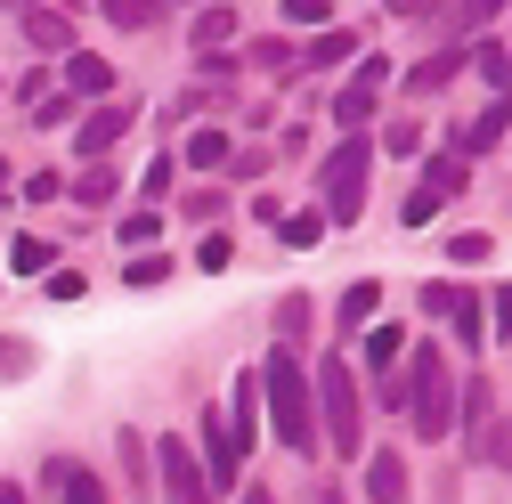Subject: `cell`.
Wrapping results in <instances>:
<instances>
[{
    "label": "cell",
    "mask_w": 512,
    "mask_h": 504,
    "mask_svg": "<svg viewBox=\"0 0 512 504\" xmlns=\"http://www.w3.org/2000/svg\"><path fill=\"white\" fill-rule=\"evenodd\" d=\"M114 448H122V480H131L139 496L155 488V456H147V431H114Z\"/></svg>",
    "instance_id": "cell-16"
},
{
    "label": "cell",
    "mask_w": 512,
    "mask_h": 504,
    "mask_svg": "<svg viewBox=\"0 0 512 504\" xmlns=\"http://www.w3.org/2000/svg\"><path fill=\"white\" fill-rule=\"evenodd\" d=\"M236 464H244V448L228 439V415L212 407L204 415V488H236Z\"/></svg>",
    "instance_id": "cell-7"
},
{
    "label": "cell",
    "mask_w": 512,
    "mask_h": 504,
    "mask_svg": "<svg viewBox=\"0 0 512 504\" xmlns=\"http://www.w3.org/2000/svg\"><path fill=\"white\" fill-rule=\"evenodd\" d=\"M220 41H236V9H228V0H220V9H196V49L220 57Z\"/></svg>",
    "instance_id": "cell-22"
},
{
    "label": "cell",
    "mask_w": 512,
    "mask_h": 504,
    "mask_svg": "<svg viewBox=\"0 0 512 504\" xmlns=\"http://www.w3.org/2000/svg\"><path fill=\"white\" fill-rule=\"evenodd\" d=\"M480 464L512 472V423H488V439H480Z\"/></svg>",
    "instance_id": "cell-31"
},
{
    "label": "cell",
    "mask_w": 512,
    "mask_h": 504,
    "mask_svg": "<svg viewBox=\"0 0 512 504\" xmlns=\"http://www.w3.org/2000/svg\"><path fill=\"white\" fill-rule=\"evenodd\" d=\"M334 0H285V25H326Z\"/></svg>",
    "instance_id": "cell-35"
},
{
    "label": "cell",
    "mask_w": 512,
    "mask_h": 504,
    "mask_svg": "<svg viewBox=\"0 0 512 504\" xmlns=\"http://www.w3.org/2000/svg\"><path fill=\"white\" fill-rule=\"evenodd\" d=\"M399 350H407V334H399V326H366V358H374V366H391Z\"/></svg>",
    "instance_id": "cell-30"
},
{
    "label": "cell",
    "mask_w": 512,
    "mask_h": 504,
    "mask_svg": "<svg viewBox=\"0 0 512 504\" xmlns=\"http://www.w3.org/2000/svg\"><path fill=\"white\" fill-rule=\"evenodd\" d=\"M33 366V342H0V374H25Z\"/></svg>",
    "instance_id": "cell-45"
},
{
    "label": "cell",
    "mask_w": 512,
    "mask_h": 504,
    "mask_svg": "<svg viewBox=\"0 0 512 504\" xmlns=\"http://www.w3.org/2000/svg\"><path fill=\"white\" fill-rule=\"evenodd\" d=\"M98 90H114L106 57H66V98H98Z\"/></svg>",
    "instance_id": "cell-17"
},
{
    "label": "cell",
    "mask_w": 512,
    "mask_h": 504,
    "mask_svg": "<svg viewBox=\"0 0 512 504\" xmlns=\"http://www.w3.org/2000/svg\"><path fill=\"white\" fill-rule=\"evenodd\" d=\"M342 57H358V33H342V25H326L309 49H301V66H342Z\"/></svg>",
    "instance_id": "cell-21"
},
{
    "label": "cell",
    "mask_w": 512,
    "mask_h": 504,
    "mask_svg": "<svg viewBox=\"0 0 512 504\" xmlns=\"http://www.w3.org/2000/svg\"><path fill=\"white\" fill-rule=\"evenodd\" d=\"M0 9H33V0H0Z\"/></svg>",
    "instance_id": "cell-50"
},
{
    "label": "cell",
    "mask_w": 512,
    "mask_h": 504,
    "mask_svg": "<svg viewBox=\"0 0 512 504\" xmlns=\"http://www.w3.org/2000/svg\"><path fill=\"white\" fill-rule=\"evenodd\" d=\"M25 41H33L41 57H57V49H74V25L49 17V9H25Z\"/></svg>",
    "instance_id": "cell-18"
},
{
    "label": "cell",
    "mask_w": 512,
    "mask_h": 504,
    "mask_svg": "<svg viewBox=\"0 0 512 504\" xmlns=\"http://www.w3.org/2000/svg\"><path fill=\"white\" fill-rule=\"evenodd\" d=\"M228 261H236V244H228V236H204V244H196V269H212V277H220Z\"/></svg>",
    "instance_id": "cell-34"
},
{
    "label": "cell",
    "mask_w": 512,
    "mask_h": 504,
    "mask_svg": "<svg viewBox=\"0 0 512 504\" xmlns=\"http://www.w3.org/2000/svg\"><path fill=\"white\" fill-rule=\"evenodd\" d=\"M106 25L114 33H155L163 25V0H106Z\"/></svg>",
    "instance_id": "cell-19"
},
{
    "label": "cell",
    "mask_w": 512,
    "mask_h": 504,
    "mask_svg": "<svg viewBox=\"0 0 512 504\" xmlns=\"http://www.w3.org/2000/svg\"><path fill=\"white\" fill-rule=\"evenodd\" d=\"M391 9H399V17H415V9H423V0H391Z\"/></svg>",
    "instance_id": "cell-49"
},
{
    "label": "cell",
    "mask_w": 512,
    "mask_h": 504,
    "mask_svg": "<svg viewBox=\"0 0 512 504\" xmlns=\"http://www.w3.org/2000/svg\"><path fill=\"white\" fill-rule=\"evenodd\" d=\"M49 301H82V277L74 269H49Z\"/></svg>",
    "instance_id": "cell-44"
},
{
    "label": "cell",
    "mask_w": 512,
    "mask_h": 504,
    "mask_svg": "<svg viewBox=\"0 0 512 504\" xmlns=\"http://www.w3.org/2000/svg\"><path fill=\"white\" fill-rule=\"evenodd\" d=\"M366 171H374V147H366L358 131L317 163V196H326V220H334V228H358V212H366Z\"/></svg>",
    "instance_id": "cell-3"
},
{
    "label": "cell",
    "mask_w": 512,
    "mask_h": 504,
    "mask_svg": "<svg viewBox=\"0 0 512 504\" xmlns=\"http://www.w3.org/2000/svg\"><path fill=\"white\" fill-rule=\"evenodd\" d=\"M456 261H464V269H480V261H488V236H480V228H472V236H456Z\"/></svg>",
    "instance_id": "cell-43"
},
{
    "label": "cell",
    "mask_w": 512,
    "mask_h": 504,
    "mask_svg": "<svg viewBox=\"0 0 512 504\" xmlns=\"http://www.w3.org/2000/svg\"><path fill=\"white\" fill-rule=\"evenodd\" d=\"M244 504H277V496H269V488H244Z\"/></svg>",
    "instance_id": "cell-48"
},
{
    "label": "cell",
    "mask_w": 512,
    "mask_h": 504,
    "mask_svg": "<svg viewBox=\"0 0 512 504\" xmlns=\"http://www.w3.org/2000/svg\"><path fill=\"white\" fill-rule=\"evenodd\" d=\"M114 187H122V179H114L106 163H82V179H66V196H74L82 212H106V204H114Z\"/></svg>",
    "instance_id": "cell-14"
},
{
    "label": "cell",
    "mask_w": 512,
    "mask_h": 504,
    "mask_svg": "<svg viewBox=\"0 0 512 504\" xmlns=\"http://www.w3.org/2000/svg\"><path fill=\"white\" fill-rule=\"evenodd\" d=\"M9 261H17V277H49V269H57V244H41V236H17V244H9Z\"/></svg>",
    "instance_id": "cell-27"
},
{
    "label": "cell",
    "mask_w": 512,
    "mask_h": 504,
    "mask_svg": "<svg viewBox=\"0 0 512 504\" xmlns=\"http://www.w3.org/2000/svg\"><path fill=\"white\" fill-rule=\"evenodd\" d=\"M301 334H309V293H285L277 301V350H301Z\"/></svg>",
    "instance_id": "cell-26"
},
{
    "label": "cell",
    "mask_w": 512,
    "mask_h": 504,
    "mask_svg": "<svg viewBox=\"0 0 512 504\" xmlns=\"http://www.w3.org/2000/svg\"><path fill=\"white\" fill-rule=\"evenodd\" d=\"M0 504H25V488H17V480H0Z\"/></svg>",
    "instance_id": "cell-47"
},
{
    "label": "cell",
    "mask_w": 512,
    "mask_h": 504,
    "mask_svg": "<svg viewBox=\"0 0 512 504\" xmlns=\"http://www.w3.org/2000/svg\"><path fill=\"white\" fill-rule=\"evenodd\" d=\"M309 504H342V488H334V480H326V488H309Z\"/></svg>",
    "instance_id": "cell-46"
},
{
    "label": "cell",
    "mask_w": 512,
    "mask_h": 504,
    "mask_svg": "<svg viewBox=\"0 0 512 504\" xmlns=\"http://www.w3.org/2000/svg\"><path fill=\"white\" fill-rule=\"evenodd\" d=\"M496 9H504V0H464V9H456V17H447V33H472V25H488Z\"/></svg>",
    "instance_id": "cell-33"
},
{
    "label": "cell",
    "mask_w": 512,
    "mask_h": 504,
    "mask_svg": "<svg viewBox=\"0 0 512 504\" xmlns=\"http://www.w3.org/2000/svg\"><path fill=\"white\" fill-rule=\"evenodd\" d=\"M382 147H391V155H415V147H423V122H391V131H382Z\"/></svg>",
    "instance_id": "cell-37"
},
{
    "label": "cell",
    "mask_w": 512,
    "mask_h": 504,
    "mask_svg": "<svg viewBox=\"0 0 512 504\" xmlns=\"http://www.w3.org/2000/svg\"><path fill=\"white\" fill-rule=\"evenodd\" d=\"M155 472H163V504H212L204 488V464L179 448V439H155Z\"/></svg>",
    "instance_id": "cell-5"
},
{
    "label": "cell",
    "mask_w": 512,
    "mask_h": 504,
    "mask_svg": "<svg viewBox=\"0 0 512 504\" xmlns=\"http://www.w3.org/2000/svg\"><path fill=\"white\" fill-rule=\"evenodd\" d=\"M155 236H163V220H155V212H139V220H122V244H155Z\"/></svg>",
    "instance_id": "cell-41"
},
{
    "label": "cell",
    "mask_w": 512,
    "mask_h": 504,
    "mask_svg": "<svg viewBox=\"0 0 512 504\" xmlns=\"http://www.w3.org/2000/svg\"><path fill=\"white\" fill-rule=\"evenodd\" d=\"M0 187H9V163H0Z\"/></svg>",
    "instance_id": "cell-51"
},
{
    "label": "cell",
    "mask_w": 512,
    "mask_h": 504,
    "mask_svg": "<svg viewBox=\"0 0 512 504\" xmlns=\"http://www.w3.org/2000/svg\"><path fill=\"white\" fill-rule=\"evenodd\" d=\"M464 448H472V464H480V439H488V423H496V391H488V374H472L464 383Z\"/></svg>",
    "instance_id": "cell-12"
},
{
    "label": "cell",
    "mask_w": 512,
    "mask_h": 504,
    "mask_svg": "<svg viewBox=\"0 0 512 504\" xmlns=\"http://www.w3.org/2000/svg\"><path fill=\"white\" fill-rule=\"evenodd\" d=\"M41 488H57L66 504H106V480H98L90 464H74V456H49V464H41Z\"/></svg>",
    "instance_id": "cell-9"
},
{
    "label": "cell",
    "mask_w": 512,
    "mask_h": 504,
    "mask_svg": "<svg viewBox=\"0 0 512 504\" xmlns=\"http://www.w3.org/2000/svg\"><path fill=\"white\" fill-rule=\"evenodd\" d=\"M472 66H480V82H488L496 98H512V49H504V41H480Z\"/></svg>",
    "instance_id": "cell-20"
},
{
    "label": "cell",
    "mask_w": 512,
    "mask_h": 504,
    "mask_svg": "<svg viewBox=\"0 0 512 504\" xmlns=\"http://www.w3.org/2000/svg\"><path fill=\"white\" fill-rule=\"evenodd\" d=\"M131 122H139V106H98V114H82V131H74V155L82 163H98L122 131H131Z\"/></svg>",
    "instance_id": "cell-8"
},
{
    "label": "cell",
    "mask_w": 512,
    "mask_h": 504,
    "mask_svg": "<svg viewBox=\"0 0 512 504\" xmlns=\"http://www.w3.org/2000/svg\"><path fill=\"white\" fill-rule=\"evenodd\" d=\"M447 318H456V342H464V350H472V358H480V350H488V318H480V293H464V301H456V309H447Z\"/></svg>",
    "instance_id": "cell-23"
},
{
    "label": "cell",
    "mask_w": 512,
    "mask_h": 504,
    "mask_svg": "<svg viewBox=\"0 0 512 504\" xmlns=\"http://www.w3.org/2000/svg\"><path fill=\"white\" fill-rule=\"evenodd\" d=\"M171 171H179V163H171V155H155V171L139 179V187H147V204H163V196H171Z\"/></svg>",
    "instance_id": "cell-38"
},
{
    "label": "cell",
    "mask_w": 512,
    "mask_h": 504,
    "mask_svg": "<svg viewBox=\"0 0 512 504\" xmlns=\"http://www.w3.org/2000/svg\"><path fill=\"white\" fill-rule=\"evenodd\" d=\"M504 122H512V98H488V106L464 122V131H456V155H464V163H472V155H488V147L504 139Z\"/></svg>",
    "instance_id": "cell-10"
},
{
    "label": "cell",
    "mask_w": 512,
    "mask_h": 504,
    "mask_svg": "<svg viewBox=\"0 0 512 504\" xmlns=\"http://www.w3.org/2000/svg\"><path fill=\"white\" fill-rule=\"evenodd\" d=\"M374 301H382V285H374V277H358V285L342 293V334H358V326H374Z\"/></svg>",
    "instance_id": "cell-25"
},
{
    "label": "cell",
    "mask_w": 512,
    "mask_h": 504,
    "mask_svg": "<svg viewBox=\"0 0 512 504\" xmlns=\"http://www.w3.org/2000/svg\"><path fill=\"white\" fill-rule=\"evenodd\" d=\"M431 212H439V196H423V187H415V196H407V204H399V228H407V236H415V228H423V220H431Z\"/></svg>",
    "instance_id": "cell-36"
},
{
    "label": "cell",
    "mask_w": 512,
    "mask_h": 504,
    "mask_svg": "<svg viewBox=\"0 0 512 504\" xmlns=\"http://www.w3.org/2000/svg\"><path fill=\"white\" fill-rule=\"evenodd\" d=\"M228 204H220V187H196V196H187V220H220Z\"/></svg>",
    "instance_id": "cell-40"
},
{
    "label": "cell",
    "mask_w": 512,
    "mask_h": 504,
    "mask_svg": "<svg viewBox=\"0 0 512 504\" xmlns=\"http://www.w3.org/2000/svg\"><path fill=\"white\" fill-rule=\"evenodd\" d=\"M382 82H391V66H382V57H358V74H350L342 98H334V122H342V131H358V122L382 106Z\"/></svg>",
    "instance_id": "cell-6"
},
{
    "label": "cell",
    "mask_w": 512,
    "mask_h": 504,
    "mask_svg": "<svg viewBox=\"0 0 512 504\" xmlns=\"http://www.w3.org/2000/svg\"><path fill=\"white\" fill-rule=\"evenodd\" d=\"M488 334H512V285L488 293Z\"/></svg>",
    "instance_id": "cell-39"
},
{
    "label": "cell",
    "mask_w": 512,
    "mask_h": 504,
    "mask_svg": "<svg viewBox=\"0 0 512 504\" xmlns=\"http://www.w3.org/2000/svg\"><path fill=\"white\" fill-rule=\"evenodd\" d=\"M391 407L415 415V439H447L456 431V391H447V358L431 342H415V366L391 383Z\"/></svg>",
    "instance_id": "cell-2"
},
{
    "label": "cell",
    "mask_w": 512,
    "mask_h": 504,
    "mask_svg": "<svg viewBox=\"0 0 512 504\" xmlns=\"http://www.w3.org/2000/svg\"><path fill=\"white\" fill-rule=\"evenodd\" d=\"M66 114H74V98H41V106H33V122H41V131H57Z\"/></svg>",
    "instance_id": "cell-42"
},
{
    "label": "cell",
    "mask_w": 512,
    "mask_h": 504,
    "mask_svg": "<svg viewBox=\"0 0 512 504\" xmlns=\"http://www.w3.org/2000/svg\"><path fill=\"white\" fill-rule=\"evenodd\" d=\"M252 391L269 399V423L285 439V456H317V391H309L301 350H269V366H261V383H252Z\"/></svg>",
    "instance_id": "cell-1"
},
{
    "label": "cell",
    "mask_w": 512,
    "mask_h": 504,
    "mask_svg": "<svg viewBox=\"0 0 512 504\" xmlns=\"http://www.w3.org/2000/svg\"><path fill=\"white\" fill-rule=\"evenodd\" d=\"M317 431H326L342 456L366 448V399H358V383H350V358H326V366H317Z\"/></svg>",
    "instance_id": "cell-4"
},
{
    "label": "cell",
    "mask_w": 512,
    "mask_h": 504,
    "mask_svg": "<svg viewBox=\"0 0 512 504\" xmlns=\"http://www.w3.org/2000/svg\"><path fill=\"white\" fill-rule=\"evenodd\" d=\"M228 131H196V139H187V171H228Z\"/></svg>",
    "instance_id": "cell-24"
},
{
    "label": "cell",
    "mask_w": 512,
    "mask_h": 504,
    "mask_svg": "<svg viewBox=\"0 0 512 504\" xmlns=\"http://www.w3.org/2000/svg\"><path fill=\"white\" fill-rule=\"evenodd\" d=\"M456 301H464V293H456V285H447V277L415 293V309H423V318H447V309H456Z\"/></svg>",
    "instance_id": "cell-32"
},
{
    "label": "cell",
    "mask_w": 512,
    "mask_h": 504,
    "mask_svg": "<svg viewBox=\"0 0 512 504\" xmlns=\"http://www.w3.org/2000/svg\"><path fill=\"white\" fill-rule=\"evenodd\" d=\"M285 244H293V252L326 244V212H293V220H285Z\"/></svg>",
    "instance_id": "cell-29"
},
{
    "label": "cell",
    "mask_w": 512,
    "mask_h": 504,
    "mask_svg": "<svg viewBox=\"0 0 512 504\" xmlns=\"http://www.w3.org/2000/svg\"><path fill=\"white\" fill-rule=\"evenodd\" d=\"M366 504H415L407 496V464L382 448V456H366Z\"/></svg>",
    "instance_id": "cell-13"
},
{
    "label": "cell",
    "mask_w": 512,
    "mask_h": 504,
    "mask_svg": "<svg viewBox=\"0 0 512 504\" xmlns=\"http://www.w3.org/2000/svg\"><path fill=\"white\" fill-rule=\"evenodd\" d=\"M163 277H171L163 252H131V269H122V285H131V293H147V285H163Z\"/></svg>",
    "instance_id": "cell-28"
},
{
    "label": "cell",
    "mask_w": 512,
    "mask_h": 504,
    "mask_svg": "<svg viewBox=\"0 0 512 504\" xmlns=\"http://www.w3.org/2000/svg\"><path fill=\"white\" fill-rule=\"evenodd\" d=\"M464 179H472V171H464V155L447 147V155H431V163H423V196H439V204H447V196H464Z\"/></svg>",
    "instance_id": "cell-15"
},
{
    "label": "cell",
    "mask_w": 512,
    "mask_h": 504,
    "mask_svg": "<svg viewBox=\"0 0 512 504\" xmlns=\"http://www.w3.org/2000/svg\"><path fill=\"white\" fill-rule=\"evenodd\" d=\"M464 57H472L464 41H447V49H431V57H423V66L407 74V90H415V98H439L447 82H456V74H464Z\"/></svg>",
    "instance_id": "cell-11"
}]
</instances>
